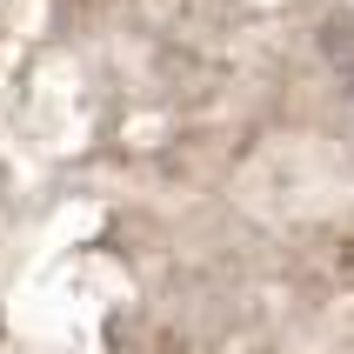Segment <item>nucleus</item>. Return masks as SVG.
Here are the masks:
<instances>
[]
</instances>
